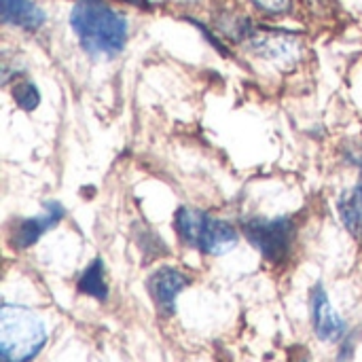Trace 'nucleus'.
I'll use <instances>...</instances> for the list:
<instances>
[{
  "instance_id": "nucleus-1",
  "label": "nucleus",
  "mask_w": 362,
  "mask_h": 362,
  "mask_svg": "<svg viewBox=\"0 0 362 362\" xmlns=\"http://www.w3.org/2000/svg\"><path fill=\"white\" fill-rule=\"evenodd\" d=\"M70 28L91 57H117L129 36L125 15L104 0H78L70 11Z\"/></svg>"
},
{
  "instance_id": "nucleus-2",
  "label": "nucleus",
  "mask_w": 362,
  "mask_h": 362,
  "mask_svg": "<svg viewBox=\"0 0 362 362\" xmlns=\"http://www.w3.org/2000/svg\"><path fill=\"white\" fill-rule=\"evenodd\" d=\"M47 344L45 322L25 305L0 308V356L2 362L34 361Z\"/></svg>"
},
{
  "instance_id": "nucleus-3",
  "label": "nucleus",
  "mask_w": 362,
  "mask_h": 362,
  "mask_svg": "<svg viewBox=\"0 0 362 362\" xmlns=\"http://www.w3.org/2000/svg\"><path fill=\"white\" fill-rule=\"evenodd\" d=\"M174 229L178 238L210 257H221L238 246V229L223 218H216L199 208H178L174 214Z\"/></svg>"
},
{
  "instance_id": "nucleus-4",
  "label": "nucleus",
  "mask_w": 362,
  "mask_h": 362,
  "mask_svg": "<svg viewBox=\"0 0 362 362\" xmlns=\"http://www.w3.org/2000/svg\"><path fill=\"white\" fill-rule=\"evenodd\" d=\"M246 240L263 255L269 263H282L288 259L295 238L297 225L288 216L278 218H250L242 225Z\"/></svg>"
},
{
  "instance_id": "nucleus-5",
  "label": "nucleus",
  "mask_w": 362,
  "mask_h": 362,
  "mask_svg": "<svg viewBox=\"0 0 362 362\" xmlns=\"http://www.w3.org/2000/svg\"><path fill=\"white\" fill-rule=\"evenodd\" d=\"M244 42L257 57L280 68H293L295 64L303 59V53H305L303 38L295 32L280 30V28L252 25Z\"/></svg>"
},
{
  "instance_id": "nucleus-6",
  "label": "nucleus",
  "mask_w": 362,
  "mask_h": 362,
  "mask_svg": "<svg viewBox=\"0 0 362 362\" xmlns=\"http://www.w3.org/2000/svg\"><path fill=\"white\" fill-rule=\"evenodd\" d=\"M310 312H312V327L320 341H341L348 333L346 320L333 308L327 291L322 284H316L310 295Z\"/></svg>"
},
{
  "instance_id": "nucleus-7",
  "label": "nucleus",
  "mask_w": 362,
  "mask_h": 362,
  "mask_svg": "<svg viewBox=\"0 0 362 362\" xmlns=\"http://www.w3.org/2000/svg\"><path fill=\"white\" fill-rule=\"evenodd\" d=\"M66 216V208L59 202H49L45 204V212L38 216L21 218L11 227V246L15 250H25L34 246L47 231L57 227V223Z\"/></svg>"
},
{
  "instance_id": "nucleus-8",
  "label": "nucleus",
  "mask_w": 362,
  "mask_h": 362,
  "mask_svg": "<svg viewBox=\"0 0 362 362\" xmlns=\"http://www.w3.org/2000/svg\"><path fill=\"white\" fill-rule=\"evenodd\" d=\"M146 286H148L151 299L155 301L157 310L163 316H174L176 301H178L180 293L189 286V278L176 267H159L157 272L151 274Z\"/></svg>"
},
{
  "instance_id": "nucleus-9",
  "label": "nucleus",
  "mask_w": 362,
  "mask_h": 362,
  "mask_svg": "<svg viewBox=\"0 0 362 362\" xmlns=\"http://www.w3.org/2000/svg\"><path fill=\"white\" fill-rule=\"evenodd\" d=\"M0 15L4 25L25 32H38L47 21V13L34 0H0Z\"/></svg>"
},
{
  "instance_id": "nucleus-10",
  "label": "nucleus",
  "mask_w": 362,
  "mask_h": 362,
  "mask_svg": "<svg viewBox=\"0 0 362 362\" xmlns=\"http://www.w3.org/2000/svg\"><path fill=\"white\" fill-rule=\"evenodd\" d=\"M337 214L344 227L356 238H362V180H358L352 189L344 191L337 199Z\"/></svg>"
},
{
  "instance_id": "nucleus-11",
  "label": "nucleus",
  "mask_w": 362,
  "mask_h": 362,
  "mask_svg": "<svg viewBox=\"0 0 362 362\" xmlns=\"http://www.w3.org/2000/svg\"><path fill=\"white\" fill-rule=\"evenodd\" d=\"M76 288L81 295H87L95 301H106L108 299V282H106V267L102 259H93L85 272L78 276Z\"/></svg>"
},
{
  "instance_id": "nucleus-12",
  "label": "nucleus",
  "mask_w": 362,
  "mask_h": 362,
  "mask_svg": "<svg viewBox=\"0 0 362 362\" xmlns=\"http://www.w3.org/2000/svg\"><path fill=\"white\" fill-rule=\"evenodd\" d=\"M11 93H13L15 104H17L21 110H25V112L36 110L38 104H40V91H38V87H36L32 81H28V78L15 81Z\"/></svg>"
},
{
  "instance_id": "nucleus-13",
  "label": "nucleus",
  "mask_w": 362,
  "mask_h": 362,
  "mask_svg": "<svg viewBox=\"0 0 362 362\" xmlns=\"http://www.w3.org/2000/svg\"><path fill=\"white\" fill-rule=\"evenodd\" d=\"M250 4L267 17H280L293 8V0H250Z\"/></svg>"
},
{
  "instance_id": "nucleus-14",
  "label": "nucleus",
  "mask_w": 362,
  "mask_h": 362,
  "mask_svg": "<svg viewBox=\"0 0 362 362\" xmlns=\"http://www.w3.org/2000/svg\"><path fill=\"white\" fill-rule=\"evenodd\" d=\"M356 354V333H346V337L339 344L337 362H352Z\"/></svg>"
},
{
  "instance_id": "nucleus-15",
  "label": "nucleus",
  "mask_w": 362,
  "mask_h": 362,
  "mask_svg": "<svg viewBox=\"0 0 362 362\" xmlns=\"http://www.w3.org/2000/svg\"><path fill=\"white\" fill-rule=\"evenodd\" d=\"M121 2L132 4V6H142V8H146V6H148V0H121Z\"/></svg>"
},
{
  "instance_id": "nucleus-16",
  "label": "nucleus",
  "mask_w": 362,
  "mask_h": 362,
  "mask_svg": "<svg viewBox=\"0 0 362 362\" xmlns=\"http://www.w3.org/2000/svg\"><path fill=\"white\" fill-rule=\"evenodd\" d=\"M299 362H310L308 358H299Z\"/></svg>"
},
{
  "instance_id": "nucleus-17",
  "label": "nucleus",
  "mask_w": 362,
  "mask_h": 362,
  "mask_svg": "<svg viewBox=\"0 0 362 362\" xmlns=\"http://www.w3.org/2000/svg\"><path fill=\"white\" fill-rule=\"evenodd\" d=\"M76 2H78V0H76Z\"/></svg>"
}]
</instances>
